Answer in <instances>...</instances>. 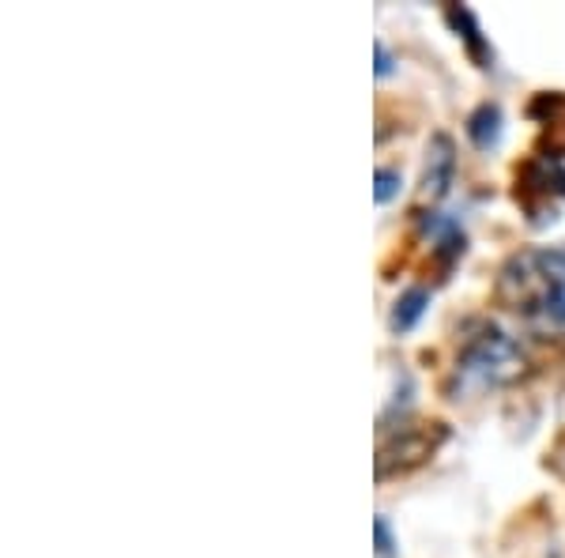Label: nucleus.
Masks as SVG:
<instances>
[{
    "label": "nucleus",
    "mask_w": 565,
    "mask_h": 558,
    "mask_svg": "<svg viewBox=\"0 0 565 558\" xmlns=\"http://www.w3.org/2000/svg\"><path fill=\"white\" fill-rule=\"evenodd\" d=\"M445 23L457 30V38L467 46V58L475 61L479 68H495V50H490L487 35H483L479 20L467 4H445Z\"/></svg>",
    "instance_id": "4"
},
{
    "label": "nucleus",
    "mask_w": 565,
    "mask_h": 558,
    "mask_svg": "<svg viewBox=\"0 0 565 558\" xmlns=\"http://www.w3.org/2000/svg\"><path fill=\"white\" fill-rule=\"evenodd\" d=\"M558 196H565V170H558Z\"/></svg>",
    "instance_id": "11"
},
{
    "label": "nucleus",
    "mask_w": 565,
    "mask_h": 558,
    "mask_svg": "<svg viewBox=\"0 0 565 558\" xmlns=\"http://www.w3.org/2000/svg\"><path fill=\"white\" fill-rule=\"evenodd\" d=\"M472 337H464L457 355V385L460 389H495L521 373V347L490 321L467 325Z\"/></svg>",
    "instance_id": "1"
},
{
    "label": "nucleus",
    "mask_w": 565,
    "mask_h": 558,
    "mask_svg": "<svg viewBox=\"0 0 565 558\" xmlns=\"http://www.w3.org/2000/svg\"><path fill=\"white\" fill-rule=\"evenodd\" d=\"M449 437L445 422H400L393 434H381L377 449V480H388L396 472H411V468L426 465Z\"/></svg>",
    "instance_id": "2"
},
{
    "label": "nucleus",
    "mask_w": 565,
    "mask_h": 558,
    "mask_svg": "<svg viewBox=\"0 0 565 558\" xmlns=\"http://www.w3.org/2000/svg\"><path fill=\"white\" fill-rule=\"evenodd\" d=\"M388 72H393V53H388L385 42H377V76L385 79Z\"/></svg>",
    "instance_id": "10"
},
{
    "label": "nucleus",
    "mask_w": 565,
    "mask_h": 558,
    "mask_svg": "<svg viewBox=\"0 0 565 558\" xmlns=\"http://www.w3.org/2000/svg\"><path fill=\"white\" fill-rule=\"evenodd\" d=\"M400 186H403L400 166H381V170H377V186H373V201L388 204L396 193H400Z\"/></svg>",
    "instance_id": "8"
},
{
    "label": "nucleus",
    "mask_w": 565,
    "mask_h": 558,
    "mask_svg": "<svg viewBox=\"0 0 565 558\" xmlns=\"http://www.w3.org/2000/svg\"><path fill=\"white\" fill-rule=\"evenodd\" d=\"M452 174H457V143L449 132H434L426 143V163H423V196L437 204L452 189Z\"/></svg>",
    "instance_id": "3"
},
{
    "label": "nucleus",
    "mask_w": 565,
    "mask_h": 558,
    "mask_svg": "<svg viewBox=\"0 0 565 558\" xmlns=\"http://www.w3.org/2000/svg\"><path fill=\"white\" fill-rule=\"evenodd\" d=\"M429 309V291L426 287H408L400 299L393 302V314H388V329L400 337V332H411Z\"/></svg>",
    "instance_id": "6"
},
{
    "label": "nucleus",
    "mask_w": 565,
    "mask_h": 558,
    "mask_svg": "<svg viewBox=\"0 0 565 558\" xmlns=\"http://www.w3.org/2000/svg\"><path fill=\"white\" fill-rule=\"evenodd\" d=\"M536 309L547 317V321L565 325V276H558V279H551V283H547V291L539 294V306Z\"/></svg>",
    "instance_id": "7"
},
{
    "label": "nucleus",
    "mask_w": 565,
    "mask_h": 558,
    "mask_svg": "<svg viewBox=\"0 0 565 558\" xmlns=\"http://www.w3.org/2000/svg\"><path fill=\"white\" fill-rule=\"evenodd\" d=\"M467 140L475 143L479 151H490L501 143V132H505V117H501V106L498 102H479V106L467 114V125H464Z\"/></svg>",
    "instance_id": "5"
},
{
    "label": "nucleus",
    "mask_w": 565,
    "mask_h": 558,
    "mask_svg": "<svg viewBox=\"0 0 565 558\" xmlns=\"http://www.w3.org/2000/svg\"><path fill=\"white\" fill-rule=\"evenodd\" d=\"M373 540H377V558H396V536H393V524H388V517L381 513L377 521H373Z\"/></svg>",
    "instance_id": "9"
}]
</instances>
